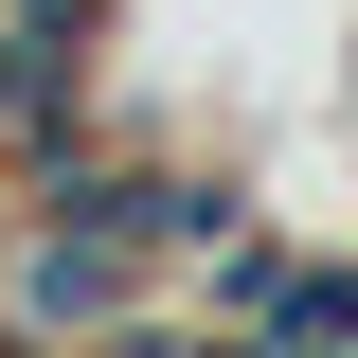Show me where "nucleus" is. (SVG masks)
<instances>
[{"mask_svg":"<svg viewBox=\"0 0 358 358\" xmlns=\"http://www.w3.org/2000/svg\"><path fill=\"white\" fill-rule=\"evenodd\" d=\"M18 215V251H0V322L18 341H108V322H143V251L108 215H54V197H0Z\"/></svg>","mask_w":358,"mask_h":358,"instance_id":"nucleus-1","label":"nucleus"},{"mask_svg":"<svg viewBox=\"0 0 358 358\" xmlns=\"http://www.w3.org/2000/svg\"><path fill=\"white\" fill-rule=\"evenodd\" d=\"M197 305L233 341H358V268L341 251H268V233H215L197 251Z\"/></svg>","mask_w":358,"mask_h":358,"instance_id":"nucleus-2","label":"nucleus"}]
</instances>
